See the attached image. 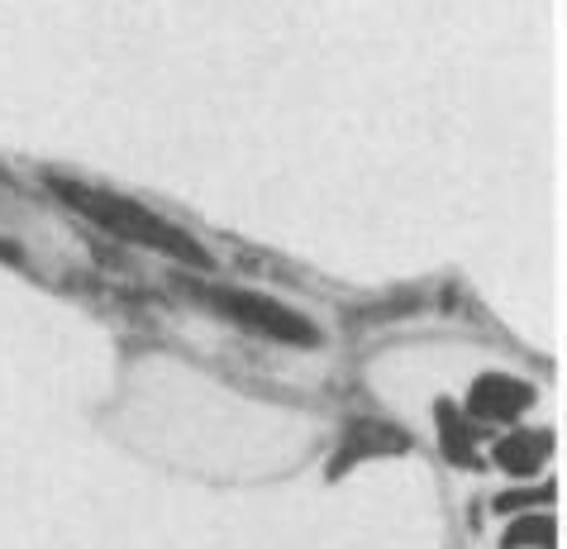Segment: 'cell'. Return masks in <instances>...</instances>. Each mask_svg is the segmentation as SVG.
<instances>
[{
  "instance_id": "obj_1",
  "label": "cell",
  "mask_w": 567,
  "mask_h": 549,
  "mask_svg": "<svg viewBox=\"0 0 567 549\" xmlns=\"http://www.w3.org/2000/svg\"><path fill=\"white\" fill-rule=\"evenodd\" d=\"M76 206L82 211H91L96 220H105L110 230H120V234H130V240H144V244H163V248H177L182 258H200V248H192L182 240L177 230H167L157 215H148V211H138V206H130V201H115V196H96V192H76V186H62Z\"/></svg>"
},
{
  "instance_id": "obj_2",
  "label": "cell",
  "mask_w": 567,
  "mask_h": 549,
  "mask_svg": "<svg viewBox=\"0 0 567 549\" xmlns=\"http://www.w3.org/2000/svg\"><path fill=\"white\" fill-rule=\"evenodd\" d=\"M215 306L229 311L234 321L262 329V335H281V339H296V344H315V329H310L306 321H296L291 311L262 302V296H215Z\"/></svg>"
}]
</instances>
